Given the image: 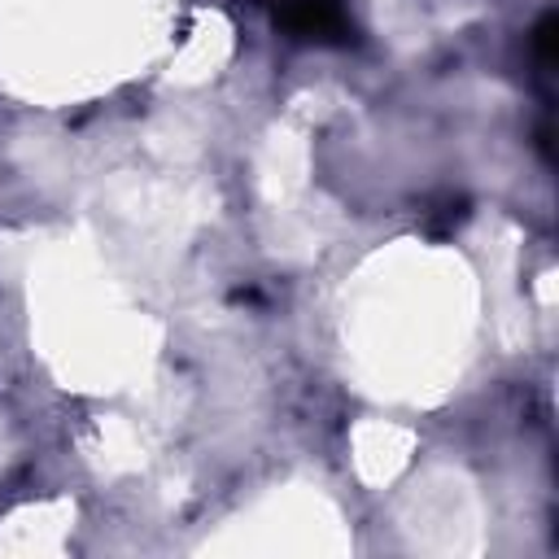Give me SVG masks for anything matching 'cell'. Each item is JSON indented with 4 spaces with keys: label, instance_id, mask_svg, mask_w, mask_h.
I'll return each mask as SVG.
<instances>
[{
    "label": "cell",
    "instance_id": "obj_1",
    "mask_svg": "<svg viewBox=\"0 0 559 559\" xmlns=\"http://www.w3.org/2000/svg\"><path fill=\"white\" fill-rule=\"evenodd\" d=\"M275 26L288 39H310V44H354V22L341 0H271Z\"/></svg>",
    "mask_w": 559,
    "mask_h": 559
},
{
    "label": "cell",
    "instance_id": "obj_2",
    "mask_svg": "<svg viewBox=\"0 0 559 559\" xmlns=\"http://www.w3.org/2000/svg\"><path fill=\"white\" fill-rule=\"evenodd\" d=\"M559 31V22H555V13H546L542 22H537V31H533V52H537V66H542V74H550V66H555V35Z\"/></svg>",
    "mask_w": 559,
    "mask_h": 559
}]
</instances>
